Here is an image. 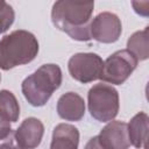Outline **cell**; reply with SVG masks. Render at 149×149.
Masks as SVG:
<instances>
[{
	"label": "cell",
	"mask_w": 149,
	"mask_h": 149,
	"mask_svg": "<svg viewBox=\"0 0 149 149\" xmlns=\"http://www.w3.org/2000/svg\"><path fill=\"white\" fill-rule=\"evenodd\" d=\"M94 2L61 0L52 5L51 21L54 26L68 34L72 40L87 42L91 40L90 26Z\"/></svg>",
	"instance_id": "obj_1"
},
{
	"label": "cell",
	"mask_w": 149,
	"mask_h": 149,
	"mask_svg": "<svg viewBox=\"0 0 149 149\" xmlns=\"http://www.w3.org/2000/svg\"><path fill=\"white\" fill-rule=\"evenodd\" d=\"M38 41L34 34L17 29L0 40V69L10 70L35 59L38 54Z\"/></svg>",
	"instance_id": "obj_2"
},
{
	"label": "cell",
	"mask_w": 149,
	"mask_h": 149,
	"mask_svg": "<svg viewBox=\"0 0 149 149\" xmlns=\"http://www.w3.org/2000/svg\"><path fill=\"white\" fill-rule=\"evenodd\" d=\"M62 84V70L56 64H44L26 77L21 90L26 100L34 107L47 104L52 93Z\"/></svg>",
	"instance_id": "obj_3"
},
{
	"label": "cell",
	"mask_w": 149,
	"mask_h": 149,
	"mask_svg": "<svg viewBox=\"0 0 149 149\" xmlns=\"http://www.w3.org/2000/svg\"><path fill=\"white\" fill-rule=\"evenodd\" d=\"M87 106L92 118L101 122H109L119 113V93L112 85L95 84L87 93Z\"/></svg>",
	"instance_id": "obj_4"
},
{
	"label": "cell",
	"mask_w": 149,
	"mask_h": 149,
	"mask_svg": "<svg viewBox=\"0 0 149 149\" xmlns=\"http://www.w3.org/2000/svg\"><path fill=\"white\" fill-rule=\"evenodd\" d=\"M137 59L127 50H118L104 62L100 80L112 85L123 84L137 66Z\"/></svg>",
	"instance_id": "obj_5"
},
{
	"label": "cell",
	"mask_w": 149,
	"mask_h": 149,
	"mask_svg": "<svg viewBox=\"0 0 149 149\" xmlns=\"http://www.w3.org/2000/svg\"><path fill=\"white\" fill-rule=\"evenodd\" d=\"M104 61L93 52H78L71 56L68 63L70 76L83 84L92 83L100 78Z\"/></svg>",
	"instance_id": "obj_6"
},
{
	"label": "cell",
	"mask_w": 149,
	"mask_h": 149,
	"mask_svg": "<svg viewBox=\"0 0 149 149\" xmlns=\"http://www.w3.org/2000/svg\"><path fill=\"white\" fill-rule=\"evenodd\" d=\"M91 38L100 43H114L122 33V24L119 16L111 12H102L91 21Z\"/></svg>",
	"instance_id": "obj_7"
},
{
	"label": "cell",
	"mask_w": 149,
	"mask_h": 149,
	"mask_svg": "<svg viewBox=\"0 0 149 149\" xmlns=\"http://www.w3.org/2000/svg\"><path fill=\"white\" fill-rule=\"evenodd\" d=\"M44 134L43 123L36 118L24 119L14 132L16 143L21 149H35L40 146Z\"/></svg>",
	"instance_id": "obj_8"
},
{
	"label": "cell",
	"mask_w": 149,
	"mask_h": 149,
	"mask_svg": "<svg viewBox=\"0 0 149 149\" xmlns=\"http://www.w3.org/2000/svg\"><path fill=\"white\" fill-rule=\"evenodd\" d=\"M98 139L105 149H128L130 147L127 123L123 121H109L100 130Z\"/></svg>",
	"instance_id": "obj_9"
},
{
	"label": "cell",
	"mask_w": 149,
	"mask_h": 149,
	"mask_svg": "<svg viewBox=\"0 0 149 149\" xmlns=\"http://www.w3.org/2000/svg\"><path fill=\"white\" fill-rule=\"evenodd\" d=\"M57 113L66 121H79L85 114V101L76 92H66L57 101Z\"/></svg>",
	"instance_id": "obj_10"
},
{
	"label": "cell",
	"mask_w": 149,
	"mask_h": 149,
	"mask_svg": "<svg viewBox=\"0 0 149 149\" xmlns=\"http://www.w3.org/2000/svg\"><path fill=\"white\" fill-rule=\"evenodd\" d=\"M149 118L144 112H139L136 115L132 118L129 123H127L128 139L132 146L137 149H147L148 141V126Z\"/></svg>",
	"instance_id": "obj_11"
},
{
	"label": "cell",
	"mask_w": 149,
	"mask_h": 149,
	"mask_svg": "<svg viewBox=\"0 0 149 149\" xmlns=\"http://www.w3.org/2000/svg\"><path fill=\"white\" fill-rule=\"evenodd\" d=\"M79 132L69 123H59L54 128L50 149H78Z\"/></svg>",
	"instance_id": "obj_12"
},
{
	"label": "cell",
	"mask_w": 149,
	"mask_h": 149,
	"mask_svg": "<svg viewBox=\"0 0 149 149\" xmlns=\"http://www.w3.org/2000/svg\"><path fill=\"white\" fill-rule=\"evenodd\" d=\"M149 28L135 31L127 41V50L139 61H146L149 57Z\"/></svg>",
	"instance_id": "obj_13"
},
{
	"label": "cell",
	"mask_w": 149,
	"mask_h": 149,
	"mask_svg": "<svg viewBox=\"0 0 149 149\" xmlns=\"http://www.w3.org/2000/svg\"><path fill=\"white\" fill-rule=\"evenodd\" d=\"M0 114L9 122H16L20 116V106L15 95L8 90L0 91Z\"/></svg>",
	"instance_id": "obj_14"
},
{
	"label": "cell",
	"mask_w": 149,
	"mask_h": 149,
	"mask_svg": "<svg viewBox=\"0 0 149 149\" xmlns=\"http://www.w3.org/2000/svg\"><path fill=\"white\" fill-rule=\"evenodd\" d=\"M15 13L13 7L6 1H0V34L7 31L13 24Z\"/></svg>",
	"instance_id": "obj_15"
},
{
	"label": "cell",
	"mask_w": 149,
	"mask_h": 149,
	"mask_svg": "<svg viewBox=\"0 0 149 149\" xmlns=\"http://www.w3.org/2000/svg\"><path fill=\"white\" fill-rule=\"evenodd\" d=\"M12 133L13 130L10 127V122L0 114V141L7 139Z\"/></svg>",
	"instance_id": "obj_16"
},
{
	"label": "cell",
	"mask_w": 149,
	"mask_h": 149,
	"mask_svg": "<svg viewBox=\"0 0 149 149\" xmlns=\"http://www.w3.org/2000/svg\"><path fill=\"white\" fill-rule=\"evenodd\" d=\"M84 149H105V148L101 146V143H100V141L98 139V135H97V136L91 137L87 141V143L85 144Z\"/></svg>",
	"instance_id": "obj_17"
},
{
	"label": "cell",
	"mask_w": 149,
	"mask_h": 149,
	"mask_svg": "<svg viewBox=\"0 0 149 149\" xmlns=\"http://www.w3.org/2000/svg\"><path fill=\"white\" fill-rule=\"evenodd\" d=\"M0 149H3V148H2V146H1V143H0Z\"/></svg>",
	"instance_id": "obj_18"
},
{
	"label": "cell",
	"mask_w": 149,
	"mask_h": 149,
	"mask_svg": "<svg viewBox=\"0 0 149 149\" xmlns=\"http://www.w3.org/2000/svg\"><path fill=\"white\" fill-rule=\"evenodd\" d=\"M0 81H1V74H0Z\"/></svg>",
	"instance_id": "obj_19"
}]
</instances>
